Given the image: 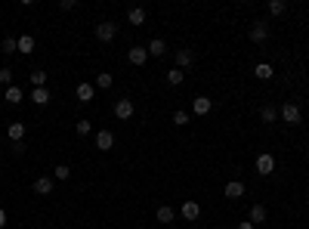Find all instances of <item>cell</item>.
I'll return each instance as SVG.
<instances>
[{"instance_id": "cell-29", "label": "cell", "mask_w": 309, "mask_h": 229, "mask_svg": "<svg viewBox=\"0 0 309 229\" xmlns=\"http://www.w3.org/2000/svg\"><path fill=\"white\" fill-rule=\"evenodd\" d=\"M13 78H16V75H13V68H10V65H7V68H0V84H4V87H13Z\"/></svg>"}, {"instance_id": "cell-15", "label": "cell", "mask_w": 309, "mask_h": 229, "mask_svg": "<svg viewBox=\"0 0 309 229\" xmlns=\"http://www.w3.org/2000/svg\"><path fill=\"white\" fill-rule=\"evenodd\" d=\"M223 192H226V198H241L244 195V183L241 180H229Z\"/></svg>"}, {"instance_id": "cell-20", "label": "cell", "mask_w": 309, "mask_h": 229, "mask_svg": "<svg viewBox=\"0 0 309 229\" xmlns=\"http://www.w3.org/2000/svg\"><path fill=\"white\" fill-rule=\"evenodd\" d=\"M260 118L266 121V124H275V121H278V109H275V105H263V109H260Z\"/></svg>"}, {"instance_id": "cell-12", "label": "cell", "mask_w": 309, "mask_h": 229, "mask_svg": "<svg viewBox=\"0 0 309 229\" xmlns=\"http://www.w3.org/2000/svg\"><path fill=\"white\" fill-rule=\"evenodd\" d=\"M53 186H56L53 177H38V180H34V192H38V195H50Z\"/></svg>"}, {"instance_id": "cell-30", "label": "cell", "mask_w": 309, "mask_h": 229, "mask_svg": "<svg viewBox=\"0 0 309 229\" xmlns=\"http://www.w3.org/2000/svg\"><path fill=\"white\" fill-rule=\"evenodd\" d=\"M31 84L34 87H47V72H41V68H38V72H31Z\"/></svg>"}, {"instance_id": "cell-23", "label": "cell", "mask_w": 309, "mask_h": 229, "mask_svg": "<svg viewBox=\"0 0 309 229\" xmlns=\"http://www.w3.org/2000/svg\"><path fill=\"white\" fill-rule=\"evenodd\" d=\"M253 75H257L260 81H269L272 75H275V72H272V65H266V62H260L257 68H253Z\"/></svg>"}, {"instance_id": "cell-16", "label": "cell", "mask_w": 309, "mask_h": 229, "mask_svg": "<svg viewBox=\"0 0 309 229\" xmlns=\"http://www.w3.org/2000/svg\"><path fill=\"white\" fill-rule=\"evenodd\" d=\"M127 22H130V25H142L145 22V10L142 7H130V10H127Z\"/></svg>"}, {"instance_id": "cell-7", "label": "cell", "mask_w": 309, "mask_h": 229, "mask_svg": "<svg viewBox=\"0 0 309 229\" xmlns=\"http://www.w3.org/2000/svg\"><path fill=\"white\" fill-rule=\"evenodd\" d=\"M250 41H253V44H266V41H269V25H266V22H253Z\"/></svg>"}, {"instance_id": "cell-18", "label": "cell", "mask_w": 309, "mask_h": 229, "mask_svg": "<svg viewBox=\"0 0 309 229\" xmlns=\"http://www.w3.org/2000/svg\"><path fill=\"white\" fill-rule=\"evenodd\" d=\"M145 50H149V56H155V59H158V56H164V53H167V44L161 41V38H155V41H152L149 47H145Z\"/></svg>"}, {"instance_id": "cell-17", "label": "cell", "mask_w": 309, "mask_h": 229, "mask_svg": "<svg viewBox=\"0 0 309 229\" xmlns=\"http://www.w3.org/2000/svg\"><path fill=\"white\" fill-rule=\"evenodd\" d=\"M31 102L34 105H47L50 102V90H47V87H34V90H31Z\"/></svg>"}, {"instance_id": "cell-32", "label": "cell", "mask_w": 309, "mask_h": 229, "mask_svg": "<svg viewBox=\"0 0 309 229\" xmlns=\"http://www.w3.org/2000/svg\"><path fill=\"white\" fill-rule=\"evenodd\" d=\"M173 124H179V127L189 124V112H173Z\"/></svg>"}, {"instance_id": "cell-21", "label": "cell", "mask_w": 309, "mask_h": 229, "mask_svg": "<svg viewBox=\"0 0 309 229\" xmlns=\"http://www.w3.org/2000/svg\"><path fill=\"white\" fill-rule=\"evenodd\" d=\"M247 220H250L253 226L263 223V220H266V207H263V204H253V207H250V214H247Z\"/></svg>"}, {"instance_id": "cell-4", "label": "cell", "mask_w": 309, "mask_h": 229, "mask_svg": "<svg viewBox=\"0 0 309 229\" xmlns=\"http://www.w3.org/2000/svg\"><path fill=\"white\" fill-rule=\"evenodd\" d=\"M272 170H275V158H272L269 152L257 155V173H260V177H269Z\"/></svg>"}, {"instance_id": "cell-27", "label": "cell", "mask_w": 309, "mask_h": 229, "mask_svg": "<svg viewBox=\"0 0 309 229\" xmlns=\"http://www.w3.org/2000/svg\"><path fill=\"white\" fill-rule=\"evenodd\" d=\"M75 130H78V136H87V133H93V124H90L87 118H81L78 124H75Z\"/></svg>"}, {"instance_id": "cell-24", "label": "cell", "mask_w": 309, "mask_h": 229, "mask_svg": "<svg viewBox=\"0 0 309 229\" xmlns=\"http://www.w3.org/2000/svg\"><path fill=\"white\" fill-rule=\"evenodd\" d=\"M19 53H34V38L31 34H22L19 38Z\"/></svg>"}, {"instance_id": "cell-28", "label": "cell", "mask_w": 309, "mask_h": 229, "mask_svg": "<svg viewBox=\"0 0 309 229\" xmlns=\"http://www.w3.org/2000/svg\"><path fill=\"white\" fill-rule=\"evenodd\" d=\"M4 53H19V38H4Z\"/></svg>"}, {"instance_id": "cell-19", "label": "cell", "mask_w": 309, "mask_h": 229, "mask_svg": "<svg viewBox=\"0 0 309 229\" xmlns=\"http://www.w3.org/2000/svg\"><path fill=\"white\" fill-rule=\"evenodd\" d=\"M22 99H25L22 87H16V84H13V87H7V102H10V105H19Z\"/></svg>"}, {"instance_id": "cell-10", "label": "cell", "mask_w": 309, "mask_h": 229, "mask_svg": "<svg viewBox=\"0 0 309 229\" xmlns=\"http://www.w3.org/2000/svg\"><path fill=\"white\" fill-rule=\"evenodd\" d=\"M7 136L13 139V143H16V146H19V143H22V139H25V124H22V121H13V124L7 127Z\"/></svg>"}, {"instance_id": "cell-5", "label": "cell", "mask_w": 309, "mask_h": 229, "mask_svg": "<svg viewBox=\"0 0 309 229\" xmlns=\"http://www.w3.org/2000/svg\"><path fill=\"white\" fill-rule=\"evenodd\" d=\"M179 217H183V220H198V217H201V204H198V201H183V207H179Z\"/></svg>"}, {"instance_id": "cell-25", "label": "cell", "mask_w": 309, "mask_h": 229, "mask_svg": "<svg viewBox=\"0 0 309 229\" xmlns=\"http://www.w3.org/2000/svg\"><path fill=\"white\" fill-rule=\"evenodd\" d=\"M115 84V78L112 75H108V72H102V75H96V87H99V90H108V87H112Z\"/></svg>"}, {"instance_id": "cell-11", "label": "cell", "mask_w": 309, "mask_h": 229, "mask_svg": "<svg viewBox=\"0 0 309 229\" xmlns=\"http://www.w3.org/2000/svg\"><path fill=\"white\" fill-rule=\"evenodd\" d=\"M213 109V99L210 96H195V102H192V112L195 115H207Z\"/></svg>"}, {"instance_id": "cell-34", "label": "cell", "mask_w": 309, "mask_h": 229, "mask_svg": "<svg viewBox=\"0 0 309 229\" xmlns=\"http://www.w3.org/2000/svg\"><path fill=\"white\" fill-rule=\"evenodd\" d=\"M235 229H253V223L247 220V223H238V226H235Z\"/></svg>"}, {"instance_id": "cell-6", "label": "cell", "mask_w": 309, "mask_h": 229, "mask_svg": "<svg viewBox=\"0 0 309 229\" xmlns=\"http://www.w3.org/2000/svg\"><path fill=\"white\" fill-rule=\"evenodd\" d=\"M127 59H130V65H145V59H149V50H145V47H130V50H127Z\"/></svg>"}, {"instance_id": "cell-13", "label": "cell", "mask_w": 309, "mask_h": 229, "mask_svg": "<svg viewBox=\"0 0 309 229\" xmlns=\"http://www.w3.org/2000/svg\"><path fill=\"white\" fill-rule=\"evenodd\" d=\"M155 220H158V223H173V220H176V210H173L170 204H161V207L155 210Z\"/></svg>"}, {"instance_id": "cell-2", "label": "cell", "mask_w": 309, "mask_h": 229, "mask_svg": "<svg viewBox=\"0 0 309 229\" xmlns=\"http://www.w3.org/2000/svg\"><path fill=\"white\" fill-rule=\"evenodd\" d=\"M115 34H118V25H115V22H99V25H96V41H102V44H112Z\"/></svg>"}, {"instance_id": "cell-31", "label": "cell", "mask_w": 309, "mask_h": 229, "mask_svg": "<svg viewBox=\"0 0 309 229\" xmlns=\"http://www.w3.org/2000/svg\"><path fill=\"white\" fill-rule=\"evenodd\" d=\"M284 10H287V4H284V0H272V4H269V13H272V16H281Z\"/></svg>"}, {"instance_id": "cell-33", "label": "cell", "mask_w": 309, "mask_h": 229, "mask_svg": "<svg viewBox=\"0 0 309 229\" xmlns=\"http://www.w3.org/2000/svg\"><path fill=\"white\" fill-rule=\"evenodd\" d=\"M4 226H7V210L0 207V229H4Z\"/></svg>"}, {"instance_id": "cell-8", "label": "cell", "mask_w": 309, "mask_h": 229, "mask_svg": "<svg viewBox=\"0 0 309 229\" xmlns=\"http://www.w3.org/2000/svg\"><path fill=\"white\" fill-rule=\"evenodd\" d=\"M112 146H115V133H112V130H96V149L108 152Z\"/></svg>"}, {"instance_id": "cell-22", "label": "cell", "mask_w": 309, "mask_h": 229, "mask_svg": "<svg viewBox=\"0 0 309 229\" xmlns=\"http://www.w3.org/2000/svg\"><path fill=\"white\" fill-rule=\"evenodd\" d=\"M164 78H167V84H170V87H179V84H183V81H186V75H183V72H179V68H170V72H167Z\"/></svg>"}, {"instance_id": "cell-14", "label": "cell", "mask_w": 309, "mask_h": 229, "mask_svg": "<svg viewBox=\"0 0 309 229\" xmlns=\"http://www.w3.org/2000/svg\"><path fill=\"white\" fill-rule=\"evenodd\" d=\"M93 96H96V87L87 84V81H81V84H78V99H81V102H93Z\"/></svg>"}, {"instance_id": "cell-26", "label": "cell", "mask_w": 309, "mask_h": 229, "mask_svg": "<svg viewBox=\"0 0 309 229\" xmlns=\"http://www.w3.org/2000/svg\"><path fill=\"white\" fill-rule=\"evenodd\" d=\"M71 177V167L68 164H56V170H53V180H68Z\"/></svg>"}, {"instance_id": "cell-9", "label": "cell", "mask_w": 309, "mask_h": 229, "mask_svg": "<svg viewBox=\"0 0 309 229\" xmlns=\"http://www.w3.org/2000/svg\"><path fill=\"white\" fill-rule=\"evenodd\" d=\"M189 65H195V53L192 50H176V68H179V72H186Z\"/></svg>"}, {"instance_id": "cell-3", "label": "cell", "mask_w": 309, "mask_h": 229, "mask_svg": "<svg viewBox=\"0 0 309 229\" xmlns=\"http://www.w3.org/2000/svg\"><path fill=\"white\" fill-rule=\"evenodd\" d=\"M133 112H136L133 99H118V102H115V115H118L121 121H130V118H133Z\"/></svg>"}, {"instance_id": "cell-1", "label": "cell", "mask_w": 309, "mask_h": 229, "mask_svg": "<svg viewBox=\"0 0 309 229\" xmlns=\"http://www.w3.org/2000/svg\"><path fill=\"white\" fill-rule=\"evenodd\" d=\"M278 115H281V121H284V124H300V121H303V115H300V105H297V102H284Z\"/></svg>"}]
</instances>
